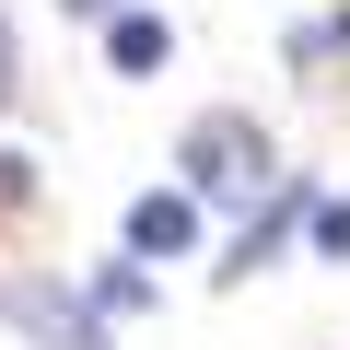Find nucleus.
<instances>
[{"instance_id": "nucleus-8", "label": "nucleus", "mask_w": 350, "mask_h": 350, "mask_svg": "<svg viewBox=\"0 0 350 350\" xmlns=\"http://www.w3.org/2000/svg\"><path fill=\"white\" fill-rule=\"evenodd\" d=\"M12 199H36V163H24V152H0V211H12Z\"/></svg>"}, {"instance_id": "nucleus-6", "label": "nucleus", "mask_w": 350, "mask_h": 350, "mask_svg": "<svg viewBox=\"0 0 350 350\" xmlns=\"http://www.w3.org/2000/svg\"><path fill=\"white\" fill-rule=\"evenodd\" d=\"M140 304H152V280H140L129 257H117V269H94V315H140Z\"/></svg>"}, {"instance_id": "nucleus-10", "label": "nucleus", "mask_w": 350, "mask_h": 350, "mask_svg": "<svg viewBox=\"0 0 350 350\" xmlns=\"http://www.w3.org/2000/svg\"><path fill=\"white\" fill-rule=\"evenodd\" d=\"M59 12H82V24H117V12H129V0H59Z\"/></svg>"}, {"instance_id": "nucleus-5", "label": "nucleus", "mask_w": 350, "mask_h": 350, "mask_svg": "<svg viewBox=\"0 0 350 350\" xmlns=\"http://www.w3.org/2000/svg\"><path fill=\"white\" fill-rule=\"evenodd\" d=\"M105 59H117V70H163V59H175V24H163V12H117V24H105Z\"/></svg>"}, {"instance_id": "nucleus-4", "label": "nucleus", "mask_w": 350, "mask_h": 350, "mask_svg": "<svg viewBox=\"0 0 350 350\" xmlns=\"http://www.w3.org/2000/svg\"><path fill=\"white\" fill-rule=\"evenodd\" d=\"M304 211H315V187H304V175H280L269 211H257V222H245V245H234V269H269V257H280V234H292Z\"/></svg>"}, {"instance_id": "nucleus-3", "label": "nucleus", "mask_w": 350, "mask_h": 350, "mask_svg": "<svg viewBox=\"0 0 350 350\" xmlns=\"http://www.w3.org/2000/svg\"><path fill=\"white\" fill-rule=\"evenodd\" d=\"M199 245V199H140L129 211V257H187Z\"/></svg>"}, {"instance_id": "nucleus-9", "label": "nucleus", "mask_w": 350, "mask_h": 350, "mask_svg": "<svg viewBox=\"0 0 350 350\" xmlns=\"http://www.w3.org/2000/svg\"><path fill=\"white\" fill-rule=\"evenodd\" d=\"M24 94V70H12V24H0V105H12Z\"/></svg>"}, {"instance_id": "nucleus-1", "label": "nucleus", "mask_w": 350, "mask_h": 350, "mask_svg": "<svg viewBox=\"0 0 350 350\" xmlns=\"http://www.w3.org/2000/svg\"><path fill=\"white\" fill-rule=\"evenodd\" d=\"M175 163H187V187H199V199H257V187H280V175H269V129H257V117H199Z\"/></svg>"}, {"instance_id": "nucleus-2", "label": "nucleus", "mask_w": 350, "mask_h": 350, "mask_svg": "<svg viewBox=\"0 0 350 350\" xmlns=\"http://www.w3.org/2000/svg\"><path fill=\"white\" fill-rule=\"evenodd\" d=\"M0 315H12L24 338H47V350H105V315H94L82 292H47V280H12Z\"/></svg>"}, {"instance_id": "nucleus-7", "label": "nucleus", "mask_w": 350, "mask_h": 350, "mask_svg": "<svg viewBox=\"0 0 350 350\" xmlns=\"http://www.w3.org/2000/svg\"><path fill=\"white\" fill-rule=\"evenodd\" d=\"M315 245H327V257H350V199H327V211H315Z\"/></svg>"}]
</instances>
